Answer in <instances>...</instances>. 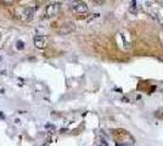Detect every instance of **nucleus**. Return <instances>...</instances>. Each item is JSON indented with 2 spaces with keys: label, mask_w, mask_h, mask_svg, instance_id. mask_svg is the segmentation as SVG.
Returning a JSON list of instances; mask_svg holds the SVG:
<instances>
[{
  "label": "nucleus",
  "mask_w": 163,
  "mask_h": 146,
  "mask_svg": "<svg viewBox=\"0 0 163 146\" xmlns=\"http://www.w3.org/2000/svg\"><path fill=\"white\" fill-rule=\"evenodd\" d=\"M60 7H61V5H60V2H57V1L49 2V4H48V6H46V9H45V14H46V17H49V18H52V17H55L56 15L59 14Z\"/></svg>",
  "instance_id": "nucleus-1"
},
{
  "label": "nucleus",
  "mask_w": 163,
  "mask_h": 146,
  "mask_svg": "<svg viewBox=\"0 0 163 146\" xmlns=\"http://www.w3.org/2000/svg\"><path fill=\"white\" fill-rule=\"evenodd\" d=\"M71 10L75 14H85L88 11V5L85 1H73L71 2Z\"/></svg>",
  "instance_id": "nucleus-2"
},
{
  "label": "nucleus",
  "mask_w": 163,
  "mask_h": 146,
  "mask_svg": "<svg viewBox=\"0 0 163 146\" xmlns=\"http://www.w3.org/2000/svg\"><path fill=\"white\" fill-rule=\"evenodd\" d=\"M33 16H34V9L33 7H25V9H22V11H21V20H23V21H30L32 18H33Z\"/></svg>",
  "instance_id": "nucleus-3"
},
{
  "label": "nucleus",
  "mask_w": 163,
  "mask_h": 146,
  "mask_svg": "<svg viewBox=\"0 0 163 146\" xmlns=\"http://www.w3.org/2000/svg\"><path fill=\"white\" fill-rule=\"evenodd\" d=\"M73 29H74L73 23H66V25H63V26L59 29V33L62 34V35H66V34H70Z\"/></svg>",
  "instance_id": "nucleus-4"
},
{
  "label": "nucleus",
  "mask_w": 163,
  "mask_h": 146,
  "mask_svg": "<svg viewBox=\"0 0 163 146\" xmlns=\"http://www.w3.org/2000/svg\"><path fill=\"white\" fill-rule=\"evenodd\" d=\"M34 45L38 49H44L45 48V38L43 35H35L34 37Z\"/></svg>",
  "instance_id": "nucleus-5"
},
{
  "label": "nucleus",
  "mask_w": 163,
  "mask_h": 146,
  "mask_svg": "<svg viewBox=\"0 0 163 146\" xmlns=\"http://www.w3.org/2000/svg\"><path fill=\"white\" fill-rule=\"evenodd\" d=\"M16 49H17V50H23V49H25V42L17 40V43H16Z\"/></svg>",
  "instance_id": "nucleus-6"
},
{
  "label": "nucleus",
  "mask_w": 163,
  "mask_h": 146,
  "mask_svg": "<svg viewBox=\"0 0 163 146\" xmlns=\"http://www.w3.org/2000/svg\"><path fill=\"white\" fill-rule=\"evenodd\" d=\"M0 38H1V34H0Z\"/></svg>",
  "instance_id": "nucleus-7"
}]
</instances>
